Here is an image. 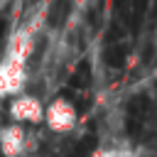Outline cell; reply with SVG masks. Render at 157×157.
<instances>
[{
  "instance_id": "6da1fadb",
  "label": "cell",
  "mask_w": 157,
  "mask_h": 157,
  "mask_svg": "<svg viewBox=\"0 0 157 157\" xmlns=\"http://www.w3.org/2000/svg\"><path fill=\"white\" fill-rule=\"evenodd\" d=\"M27 54H29V42L22 39L0 64V96L15 98L22 93L27 83Z\"/></svg>"
},
{
  "instance_id": "7a4b0ae2",
  "label": "cell",
  "mask_w": 157,
  "mask_h": 157,
  "mask_svg": "<svg viewBox=\"0 0 157 157\" xmlns=\"http://www.w3.org/2000/svg\"><path fill=\"white\" fill-rule=\"evenodd\" d=\"M42 123H44L52 132L61 135V132H71V130L76 128L78 115H76L74 103H69L66 98H54L49 105H44V118H42Z\"/></svg>"
},
{
  "instance_id": "3957f363",
  "label": "cell",
  "mask_w": 157,
  "mask_h": 157,
  "mask_svg": "<svg viewBox=\"0 0 157 157\" xmlns=\"http://www.w3.org/2000/svg\"><path fill=\"white\" fill-rule=\"evenodd\" d=\"M10 118L17 125H37L44 118V103L32 93H20L10 98Z\"/></svg>"
},
{
  "instance_id": "277c9868",
  "label": "cell",
  "mask_w": 157,
  "mask_h": 157,
  "mask_svg": "<svg viewBox=\"0 0 157 157\" xmlns=\"http://www.w3.org/2000/svg\"><path fill=\"white\" fill-rule=\"evenodd\" d=\"M25 145H27V130H25L22 125L10 123V125H5V128L0 130V152H2L5 157H17V155H22Z\"/></svg>"
},
{
  "instance_id": "5b68a950",
  "label": "cell",
  "mask_w": 157,
  "mask_h": 157,
  "mask_svg": "<svg viewBox=\"0 0 157 157\" xmlns=\"http://www.w3.org/2000/svg\"><path fill=\"white\" fill-rule=\"evenodd\" d=\"M93 157H135V152H130L128 147H101Z\"/></svg>"
}]
</instances>
